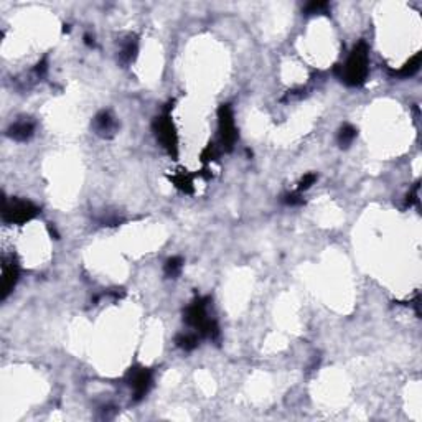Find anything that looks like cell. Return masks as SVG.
<instances>
[{"label":"cell","mask_w":422,"mask_h":422,"mask_svg":"<svg viewBox=\"0 0 422 422\" xmlns=\"http://www.w3.org/2000/svg\"><path fill=\"white\" fill-rule=\"evenodd\" d=\"M33 130H35V124L32 121H18L13 125H10L9 129V136L15 140H20V142H23V140H28L32 136H33Z\"/></svg>","instance_id":"52a82bcc"},{"label":"cell","mask_w":422,"mask_h":422,"mask_svg":"<svg viewBox=\"0 0 422 422\" xmlns=\"http://www.w3.org/2000/svg\"><path fill=\"white\" fill-rule=\"evenodd\" d=\"M153 130H155V136L159 139V142L162 144V147H164L172 157H177L178 155V137H177V130H175L172 119L168 116L157 117L155 122H153Z\"/></svg>","instance_id":"3957f363"},{"label":"cell","mask_w":422,"mask_h":422,"mask_svg":"<svg viewBox=\"0 0 422 422\" xmlns=\"http://www.w3.org/2000/svg\"><path fill=\"white\" fill-rule=\"evenodd\" d=\"M35 69H37V74H38V76H45L46 69H48V66H46V60H41Z\"/></svg>","instance_id":"d6986e66"},{"label":"cell","mask_w":422,"mask_h":422,"mask_svg":"<svg viewBox=\"0 0 422 422\" xmlns=\"http://www.w3.org/2000/svg\"><path fill=\"white\" fill-rule=\"evenodd\" d=\"M316 181V175L315 173H307L302 177L300 180V183H299V192H302V190H308L313 183Z\"/></svg>","instance_id":"2e32d148"},{"label":"cell","mask_w":422,"mask_h":422,"mask_svg":"<svg viewBox=\"0 0 422 422\" xmlns=\"http://www.w3.org/2000/svg\"><path fill=\"white\" fill-rule=\"evenodd\" d=\"M172 181H173V185L177 187L178 190H181L183 193H192L193 192V178L185 172H180L177 175H173Z\"/></svg>","instance_id":"9c48e42d"},{"label":"cell","mask_w":422,"mask_h":422,"mask_svg":"<svg viewBox=\"0 0 422 422\" xmlns=\"http://www.w3.org/2000/svg\"><path fill=\"white\" fill-rule=\"evenodd\" d=\"M419 68H420V55L417 53L412 60H409L403 68L399 69L398 74H399V76H404V78H407V76L416 74V73L419 71Z\"/></svg>","instance_id":"7c38bea8"},{"label":"cell","mask_w":422,"mask_h":422,"mask_svg":"<svg viewBox=\"0 0 422 422\" xmlns=\"http://www.w3.org/2000/svg\"><path fill=\"white\" fill-rule=\"evenodd\" d=\"M177 345L185 351H190L196 348V345H198V333H181L177 336Z\"/></svg>","instance_id":"8fae6325"},{"label":"cell","mask_w":422,"mask_h":422,"mask_svg":"<svg viewBox=\"0 0 422 422\" xmlns=\"http://www.w3.org/2000/svg\"><path fill=\"white\" fill-rule=\"evenodd\" d=\"M284 203L295 206V205H302V203H304V200L300 198L299 193H291V195H285V196H284Z\"/></svg>","instance_id":"ac0fdd59"},{"label":"cell","mask_w":422,"mask_h":422,"mask_svg":"<svg viewBox=\"0 0 422 422\" xmlns=\"http://www.w3.org/2000/svg\"><path fill=\"white\" fill-rule=\"evenodd\" d=\"M17 280H18V266L13 262L12 257H5L2 264V287H0L2 299H5L13 291Z\"/></svg>","instance_id":"8992f818"},{"label":"cell","mask_w":422,"mask_h":422,"mask_svg":"<svg viewBox=\"0 0 422 422\" xmlns=\"http://www.w3.org/2000/svg\"><path fill=\"white\" fill-rule=\"evenodd\" d=\"M84 38H86V43H88L89 46H93V45H94V40L91 38V37H88V35H86V37H84Z\"/></svg>","instance_id":"ffe728a7"},{"label":"cell","mask_w":422,"mask_h":422,"mask_svg":"<svg viewBox=\"0 0 422 422\" xmlns=\"http://www.w3.org/2000/svg\"><path fill=\"white\" fill-rule=\"evenodd\" d=\"M328 10L327 2H310L305 5V15H316V13H325Z\"/></svg>","instance_id":"9a60e30c"},{"label":"cell","mask_w":422,"mask_h":422,"mask_svg":"<svg viewBox=\"0 0 422 422\" xmlns=\"http://www.w3.org/2000/svg\"><path fill=\"white\" fill-rule=\"evenodd\" d=\"M355 137H356V129L351 127V125H348V124L343 125V127L340 129V132H338L340 147H348L355 140Z\"/></svg>","instance_id":"4fadbf2b"},{"label":"cell","mask_w":422,"mask_h":422,"mask_svg":"<svg viewBox=\"0 0 422 422\" xmlns=\"http://www.w3.org/2000/svg\"><path fill=\"white\" fill-rule=\"evenodd\" d=\"M183 267V259L181 257H170L165 264V274L168 277H177Z\"/></svg>","instance_id":"5bb4252c"},{"label":"cell","mask_w":422,"mask_h":422,"mask_svg":"<svg viewBox=\"0 0 422 422\" xmlns=\"http://www.w3.org/2000/svg\"><path fill=\"white\" fill-rule=\"evenodd\" d=\"M137 56V40L136 38H129L124 43L122 50H121V60L124 63H132Z\"/></svg>","instance_id":"30bf717a"},{"label":"cell","mask_w":422,"mask_h":422,"mask_svg":"<svg viewBox=\"0 0 422 422\" xmlns=\"http://www.w3.org/2000/svg\"><path fill=\"white\" fill-rule=\"evenodd\" d=\"M125 381H127L130 389L134 391V399L139 401V399H142L150 389L152 373H150V370H145V368H132L127 373V376H125Z\"/></svg>","instance_id":"5b68a950"},{"label":"cell","mask_w":422,"mask_h":422,"mask_svg":"<svg viewBox=\"0 0 422 422\" xmlns=\"http://www.w3.org/2000/svg\"><path fill=\"white\" fill-rule=\"evenodd\" d=\"M38 215V208L30 201L25 200H4V209L2 216L5 221L22 224L33 220Z\"/></svg>","instance_id":"7a4b0ae2"},{"label":"cell","mask_w":422,"mask_h":422,"mask_svg":"<svg viewBox=\"0 0 422 422\" xmlns=\"http://www.w3.org/2000/svg\"><path fill=\"white\" fill-rule=\"evenodd\" d=\"M218 119H220V137L221 144L226 150L233 149V145L238 139V130L234 124V116L233 109L229 104H223L220 111H218Z\"/></svg>","instance_id":"277c9868"},{"label":"cell","mask_w":422,"mask_h":422,"mask_svg":"<svg viewBox=\"0 0 422 422\" xmlns=\"http://www.w3.org/2000/svg\"><path fill=\"white\" fill-rule=\"evenodd\" d=\"M368 76V46L360 41L351 51L348 61L341 66V80L348 86H361Z\"/></svg>","instance_id":"6da1fadb"},{"label":"cell","mask_w":422,"mask_h":422,"mask_svg":"<svg viewBox=\"0 0 422 422\" xmlns=\"http://www.w3.org/2000/svg\"><path fill=\"white\" fill-rule=\"evenodd\" d=\"M93 125H94V130L102 137L111 136V134H114V130H116V122H114V119L111 117L109 112H99V114L96 116Z\"/></svg>","instance_id":"ba28073f"},{"label":"cell","mask_w":422,"mask_h":422,"mask_svg":"<svg viewBox=\"0 0 422 422\" xmlns=\"http://www.w3.org/2000/svg\"><path fill=\"white\" fill-rule=\"evenodd\" d=\"M216 157H218V149H216V145H213V144H209L206 149L203 150V153H201V160L203 162L216 160Z\"/></svg>","instance_id":"e0dca14e"}]
</instances>
